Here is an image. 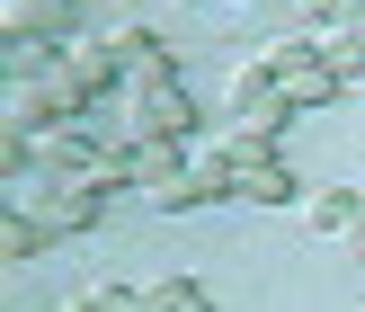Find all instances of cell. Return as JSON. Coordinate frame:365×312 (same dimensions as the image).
<instances>
[{"instance_id": "16", "label": "cell", "mask_w": 365, "mask_h": 312, "mask_svg": "<svg viewBox=\"0 0 365 312\" xmlns=\"http://www.w3.org/2000/svg\"><path fill=\"white\" fill-rule=\"evenodd\" d=\"M365 0H294V27H356Z\"/></svg>"}, {"instance_id": "13", "label": "cell", "mask_w": 365, "mask_h": 312, "mask_svg": "<svg viewBox=\"0 0 365 312\" xmlns=\"http://www.w3.org/2000/svg\"><path fill=\"white\" fill-rule=\"evenodd\" d=\"M312 54H321V63H330L348 89L365 81V45H356V27H312Z\"/></svg>"}, {"instance_id": "2", "label": "cell", "mask_w": 365, "mask_h": 312, "mask_svg": "<svg viewBox=\"0 0 365 312\" xmlns=\"http://www.w3.org/2000/svg\"><path fill=\"white\" fill-rule=\"evenodd\" d=\"M232 196H241V188H232V161L223 152H196L187 170H170L143 206H152V214H196V206H232Z\"/></svg>"}, {"instance_id": "1", "label": "cell", "mask_w": 365, "mask_h": 312, "mask_svg": "<svg viewBox=\"0 0 365 312\" xmlns=\"http://www.w3.org/2000/svg\"><path fill=\"white\" fill-rule=\"evenodd\" d=\"M214 152L232 161V188H241V206H294V170H285V143L250 134V125H223V143Z\"/></svg>"}, {"instance_id": "12", "label": "cell", "mask_w": 365, "mask_h": 312, "mask_svg": "<svg viewBox=\"0 0 365 312\" xmlns=\"http://www.w3.org/2000/svg\"><path fill=\"white\" fill-rule=\"evenodd\" d=\"M356 206H365V188H321V196H312V206H303V223H312V232H321V241H339V232H348V223H356Z\"/></svg>"}, {"instance_id": "6", "label": "cell", "mask_w": 365, "mask_h": 312, "mask_svg": "<svg viewBox=\"0 0 365 312\" xmlns=\"http://www.w3.org/2000/svg\"><path fill=\"white\" fill-rule=\"evenodd\" d=\"M205 125V107L187 89H152V99H125V134H160V143H187Z\"/></svg>"}, {"instance_id": "20", "label": "cell", "mask_w": 365, "mask_h": 312, "mask_svg": "<svg viewBox=\"0 0 365 312\" xmlns=\"http://www.w3.org/2000/svg\"><path fill=\"white\" fill-rule=\"evenodd\" d=\"M356 45H365V18H356Z\"/></svg>"}, {"instance_id": "15", "label": "cell", "mask_w": 365, "mask_h": 312, "mask_svg": "<svg viewBox=\"0 0 365 312\" xmlns=\"http://www.w3.org/2000/svg\"><path fill=\"white\" fill-rule=\"evenodd\" d=\"M53 54H63V45H36V36H0V63H9V81H36Z\"/></svg>"}, {"instance_id": "9", "label": "cell", "mask_w": 365, "mask_h": 312, "mask_svg": "<svg viewBox=\"0 0 365 312\" xmlns=\"http://www.w3.org/2000/svg\"><path fill=\"white\" fill-rule=\"evenodd\" d=\"M98 214H107V196H98V188H53L45 206H36V223H45L53 241H81V232L98 223Z\"/></svg>"}, {"instance_id": "5", "label": "cell", "mask_w": 365, "mask_h": 312, "mask_svg": "<svg viewBox=\"0 0 365 312\" xmlns=\"http://www.w3.org/2000/svg\"><path fill=\"white\" fill-rule=\"evenodd\" d=\"M27 152H36V170H53V188H81L107 161V143H89L81 125H45V134H27Z\"/></svg>"}, {"instance_id": "7", "label": "cell", "mask_w": 365, "mask_h": 312, "mask_svg": "<svg viewBox=\"0 0 365 312\" xmlns=\"http://www.w3.org/2000/svg\"><path fill=\"white\" fill-rule=\"evenodd\" d=\"M63 71L89 89V99H125V63H116V45H107V27H81L63 45Z\"/></svg>"}, {"instance_id": "21", "label": "cell", "mask_w": 365, "mask_h": 312, "mask_svg": "<svg viewBox=\"0 0 365 312\" xmlns=\"http://www.w3.org/2000/svg\"><path fill=\"white\" fill-rule=\"evenodd\" d=\"M356 99H365V81H356Z\"/></svg>"}, {"instance_id": "4", "label": "cell", "mask_w": 365, "mask_h": 312, "mask_svg": "<svg viewBox=\"0 0 365 312\" xmlns=\"http://www.w3.org/2000/svg\"><path fill=\"white\" fill-rule=\"evenodd\" d=\"M223 99H232V125H250V134H267V143H285V125L303 116V107L285 99V89L267 81L259 63H241V71H232V89H223Z\"/></svg>"}, {"instance_id": "11", "label": "cell", "mask_w": 365, "mask_h": 312, "mask_svg": "<svg viewBox=\"0 0 365 312\" xmlns=\"http://www.w3.org/2000/svg\"><path fill=\"white\" fill-rule=\"evenodd\" d=\"M277 89H285L294 107H339V99H348V81H339L330 63H294V71H285Z\"/></svg>"}, {"instance_id": "10", "label": "cell", "mask_w": 365, "mask_h": 312, "mask_svg": "<svg viewBox=\"0 0 365 312\" xmlns=\"http://www.w3.org/2000/svg\"><path fill=\"white\" fill-rule=\"evenodd\" d=\"M18 89H36V107H45V125H81V107H89V89L63 71V54H53L36 81H18Z\"/></svg>"}, {"instance_id": "14", "label": "cell", "mask_w": 365, "mask_h": 312, "mask_svg": "<svg viewBox=\"0 0 365 312\" xmlns=\"http://www.w3.org/2000/svg\"><path fill=\"white\" fill-rule=\"evenodd\" d=\"M45 241H53V232L36 223L27 206H9V214H0V259H9V268H27V259H36V250H45Z\"/></svg>"}, {"instance_id": "17", "label": "cell", "mask_w": 365, "mask_h": 312, "mask_svg": "<svg viewBox=\"0 0 365 312\" xmlns=\"http://www.w3.org/2000/svg\"><path fill=\"white\" fill-rule=\"evenodd\" d=\"M71 312H143V286H89Z\"/></svg>"}, {"instance_id": "8", "label": "cell", "mask_w": 365, "mask_h": 312, "mask_svg": "<svg viewBox=\"0 0 365 312\" xmlns=\"http://www.w3.org/2000/svg\"><path fill=\"white\" fill-rule=\"evenodd\" d=\"M0 36L71 45V36H81V0H0Z\"/></svg>"}, {"instance_id": "19", "label": "cell", "mask_w": 365, "mask_h": 312, "mask_svg": "<svg viewBox=\"0 0 365 312\" xmlns=\"http://www.w3.org/2000/svg\"><path fill=\"white\" fill-rule=\"evenodd\" d=\"M178 312H214V295H196V303H178Z\"/></svg>"}, {"instance_id": "3", "label": "cell", "mask_w": 365, "mask_h": 312, "mask_svg": "<svg viewBox=\"0 0 365 312\" xmlns=\"http://www.w3.org/2000/svg\"><path fill=\"white\" fill-rule=\"evenodd\" d=\"M107 45H116V63H125V99H152V89H178V63H170V45H160L143 18H125V27H107Z\"/></svg>"}, {"instance_id": "18", "label": "cell", "mask_w": 365, "mask_h": 312, "mask_svg": "<svg viewBox=\"0 0 365 312\" xmlns=\"http://www.w3.org/2000/svg\"><path fill=\"white\" fill-rule=\"evenodd\" d=\"M348 259L365 268V206H356V223H348Z\"/></svg>"}]
</instances>
